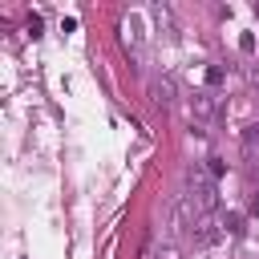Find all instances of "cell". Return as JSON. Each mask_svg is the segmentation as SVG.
I'll return each instance as SVG.
<instances>
[{
	"label": "cell",
	"mask_w": 259,
	"mask_h": 259,
	"mask_svg": "<svg viewBox=\"0 0 259 259\" xmlns=\"http://www.w3.org/2000/svg\"><path fill=\"white\" fill-rule=\"evenodd\" d=\"M227 231L231 235H243V214H227Z\"/></svg>",
	"instance_id": "52a82bcc"
},
{
	"label": "cell",
	"mask_w": 259,
	"mask_h": 259,
	"mask_svg": "<svg viewBox=\"0 0 259 259\" xmlns=\"http://www.w3.org/2000/svg\"><path fill=\"white\" fill-rule=\"evenodd\" d=\"M190 239H194V243H202V247H206V243H214V239H219V223H214V214H202V219L194 223Z\"/></svg>",
	"instance_id": "3957f363"
},
{
	"label": "cell",
	"mask_w": 259,
	"mask_h": 259,
	"mask_svg": "<svg viewBox=\"0 0 259 259\" xmlns=\"http://www.w3.org/2000/svg\"><path fill=\"white\" fill-rule=\"evenodd\" d=\"M146 93H150V101H154L158 109H170V101H174V85H170V81H150Z\"/></svg>",
	"instance_id": "5b68a950"
},
{
	"label": "cell",
	"mask_w": 259,
	"mask_h": 259,
	"mask_svg": "<svg viewBox=\"0 0 259 259\" xmlns=\"http://www.w3.org/2000/svg\"><path fill=\"white\" fill-rule=\"evenodd\" d=\"M121 36H125V45H130V49H138V45H142V20H138V16H125Z\"/></svg>",
	"instance_id": "8992f818"
},
{
	"label": "cell",
	"mask_w": 259,
	"mask_h": 259,
	"mask_svg": "<svg viewBox=\"0 0 259 259\" xmlns=\"http://www.w3.org/2000/svg\"><path fill=\"white\" fill-rule=\"evenodd\" d=\"M186 194L194 198V206L202 210V214H210L214 210V202H219V190H214V174L206 170V166H190L186 170Z\"/></svg>",
	"instance_id": "6da1fadb"
},
{
	"label": "cell",
	"mask_w": 259,
	"mask_h": 259,
	"mask_svg": "<svg viewBox=\"0 0 259 259\" xmlns=\"http://www.w3.org/2000/svg\"><path fill=\"white\" fill-rule=\"evenodd\" d=\"M239 150H243V162H247V166H259V125L243 130V142H239Z\"/></svg>",
	"instance_id": "277c9868"
},
{
	"label": "cell",
	"mask_w": 259,
	"mask_h": 259,
	"mask_svg": "<svg viewBox=\"0 0 259 259\" xmlns=\"http://www.w3.org/2000/svg\"><path fill=\"white\" fill-rule=\"evenodd\" d=\"M219 113V101L206 93V89H198L194 97H190V121H210Z\"/></svg>",
	"instance_id": "7a4b0ae2"
}]
</instances>
